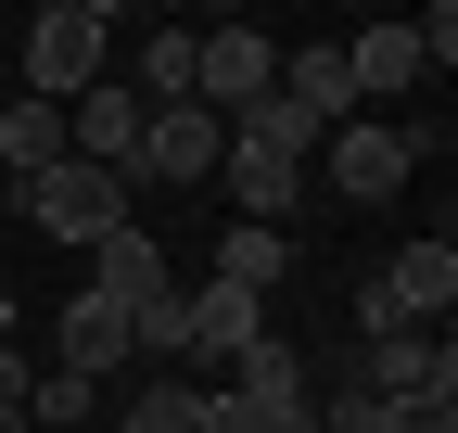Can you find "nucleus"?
I'll use <instances>...</instances> for the list:
<instances>
[{"mask_svg": "<svg viewBox=\"0 0 458 433\" xmlns=\"http://www.w3.org/2000/svg\"><path fill=\"white\" fill-rule=\"evenodd\" d=\"M357 395H382V408H408V395H458V344L445 332H382L357 369H344Z\"/></svg>", "mask_w": 458, "mask_h": 433, "instance_id": "7", "label": "nucleus"}, {"mask_svg": "<svg viewBox=\"0 0 458 433\" xmlns=\"http://www.w3.org/2000/svg\"><path fill=\"white\" fill-rule=\"evenodd\" d=\"M179 318H191V357H179V369H229L242 344H267V293L216 281V267H204V281H179Z\"/></svg>", "mask_w": 458, "mask_h": 433, "instance_id": "6", "label": "nucleus"}, {"mask_svg": "<svg viewBox=\"0 0 458 433\" xmlns=\"http://www.w3.org/2000/svg\"><path fill=\"white\" fill-rule=\"evenodd\" d=\"M89 408H102V383H77V369H38V383H26V420L38 433H77Z\"/></svg>", "mask_w": 458, "mask_h": 433, "instance_id": "17", "label": "nucleus"}, {"mask_svg": "<svg viewBox=\"0 0 458 433\" xmlns=\"http://www.w3.org/2000/svg\"><path fill=\"white\" fill-rule=\"evenodd\" d=\"M369 281L394 293L408 332H445V306H458V242H445V216H433L420 242H394V267H369Z\"/></svg>", "mask_w": 458, "mask_h": 433, "instance_id": "9", "label": "nucleus"}, {"mask_svg": "<svg viewBox=\"0 0 458 433\" xmlns=\"http://www.w3.org/2000/svg\"><path fill=\"white\" fill-rule=\"evenodd\" d=\"M216 281L280 293V281H293V230H255V216H229V230H216Z\"/></svg>", "mask_w": 458, "mask_h": 433, "instance_id": "15", "label": "nucleus"}, {"mask_svg": "<svg viewBox=\"0 0 458 433\" xmlns=\"http://www.w3.org/2000/svg\"><path fill=\"white\" fill-rule=\"evenodd\" d=\"M140 344H128V306H102V293H64V318H51V344L38 369H77V383H114Z\"/></svg>", "mask_w": 458, "mask_h": 433, "instance_id": "8", "label": "nucleus"}, {"mask_svg": "<svg viewBox=\"0 0 458 433\" xmlns=\"http://www.w3.org/2000/svg\"><path fill=\"white\" fill-rule=\"evenodd\" d=\"M89 293L102 306H165V293H179V281H165V242H140V230H114V242H89Z\"/></svg>", "mask_w": 458, "mask_h": 433, "instance_id": "13", "label": "nucleus"}, {"mask_svg": "<svg viewBox=\"0 0 458 433\" xmlns=\"http://www.w3.org/2000/svg\"><path fill=\"white\" fill-rule=\"evenodd\" d=\"M13 216H26L38 242H114V230H128V179H102V166H77V153H64L51 179L13 191Z\"/></svg>", "mask_w": 458, "mask_h": 433, "instance_id": "3", "label": "nucleus"}, {"mask_svg": "<svg viewBox=\"0 0 458 433\" xmlns=\"http://www.w3.org/2000/svg\"><path fill=\"white\" fill-rule=\"evenodd\" d=\"M204 433H267V420H255L242 395H229V383H204Z\"/></svg>", "mask_w": 458, "mask_h": 433, "instance_id": "18", "label": "nucleus"}, {"mask_svg": "<svg viewBox=\"0 0 458 433\" xmlns=\"http://www.w3.org/2000/svg\"><path fill=\"white\" fill-rule=\"evenodd\" d=\"M114 77V13L102 0H51V13H26V102H77V89H102Z\"/></svg>", "mask_w": 458, "mask_h": 433, "instance_id": "2", "label": "nucleus"}, {"mask_svg": "<svg viewBox=\"0 0 458 433\" xmlns=\"http://www.w3.org/2000/svg\"><path fill=\"white\" fill-rule=\"evenodd\" d=\"M216 153H229V128L204 115V102H179V115H153V128H140V179L204 191V179H216Z\"/></svg>", "mask_w": 458, "mask_h": 433, "instance_id": "11", "label": "nucleus"}, {"mask_svg": "<svg viewBox=\"0 0 458 433\" xmlns=\"http://www.w3.org/2000/svg\"><path fill=\"white\" fill-rule=\"evenodd\" d=\"M0 204H13V191H0Z\"/></svg>", "mask_w": 458, "mask_h": 433, "instance_id": "20", "label": "nucleus"}, {"mask_svg": "<svg viewBox=\"0 0 458 433\" xmlns=\"http://www.w3.org/2000/svg\"><path fill=\"white\" fill-rule=\"evenodd\" d=\"M267 89H280V38H267V26H204V38H191V102H204L216 128L255 115Z\"/></svg>", "mask_w": 458, "mask_h": 433, "instance_id": "4", "label": "nucleus"}, {"mask_svg": "<svg viewBox=\"0 0 458 433\" xmlns=\"http://www.w3.org/2000/svg\"><path fill=\"white\" fill-rule=\"evenodd\" d=\"M191 38H204V26H140V38H128V89H140V115H179V102H191Z\"/></svg>", "mask_w": 458, "mask_h": 433, "instance_id": "14", "label": "nucleus"}, {"mask_svg": "<svg viewBox=\"0 0 458 433\" xmlns=\"http://www.w3.org/2000/svg\"><path fill=\"white\" fill-rule=\"evenodd\" d=\"M128 433H204V383L191 369H153V383L128 395Z\"/></svg>", "mask_w": 458, "mask_h": 433, "instance_id": "16", "label": "nucleus"}, {"mask_svg": "<svg viewBox=\"0 0 458 433\" xmlns=\"http://www.w3.org/2000/svg\"><path fill=\"white\" fill-rule=\"evenodd\" d=\"M0 102H13V64H0Z\"/></svg>", "mask_w": 458, "mask_h": 433, "instance_id": "19", "label": "nucleus"}, {"mask_svg": "<svg viewBox=\"0 0 458 433\" xmlns=\"http://www.w3.org/2000/svg\"><path fill=\"white\" fill-rule=\"evenodd\" d=\"M344 77H357V115L394 102V89H420V77H433V64H420V26H357V38H344Z\"/></svg>", "mask_w": 458, "mask_h": 433, "instance_id": "12", "label": "nucleus"}, {"mask_svg": "<svg viewBox=\"0 0 458 433\" xmlns=\"http://www.w3.org/2000/svg\"><path fill=\"white\" fill-rule=\"evenodd\" d=\"M306 153H318V128H306L280 89L255 102V115H229V153H216V191H229V216H255V230H293Z\"/></svg>", "mask_w": 458, "mask_h": 433, "instance_id": "1", "label": "nucleus"}, {"mask_svg": "<svg viewBox=\"0 0 458 433\" xmlns=\"http://www.w3.org/2000/svg\"><path fill=\"white\" fill-rule=\"evenodd\" d=\"M408 166H420V128H394V115H344L331 128V191L344 204H394Z\"/></svg>", "mask_w": 458, "mask_h": 433, "instance_id": "5", "label": "nucleus"}, {"mask_svg": "<svg viewBox=\"0 0 458 433\" xmlns=\"http://www.w3.org/2000/svg\"><path fill=\"white\" fill-rule=\"evenodd\" d=\"M280 102L331 140L344 115H357V77H344V38H280Z\"/></svg>", "mask_w": 458, "mask_h": 433, "instance_id": "10", "label": "nucleus"}]
</instances>
